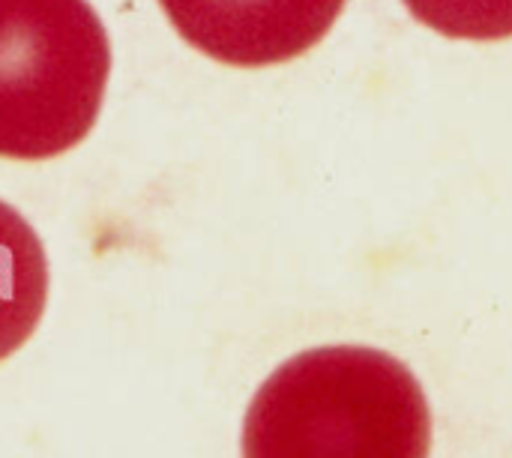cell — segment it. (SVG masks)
<instances>
[{"mask_svg": "<svg viewBox=\"0 0 512 458\" xmlns=\"http://www.w3.org/2000/svg\"><path fill=\"white\" fill-rule=\"evenodd\" d=\"M432 414L414 372L375 348H315L255 393L243 458H429Z\"/></svg>", "mask_w": 512, "mask_h": 458, "instance_id": "1", "label": "cell"}, {"mask_svg": "<svg viewBox=\"0 0 512 458\" xmlns=\"http://www.w3.org/2000/svg\"><path fill=\"white\" fill-rule=\"evenodd\" d=\"M111 42L87 0H0V156L51 159L87 138Z\"/></svg>", "mask_w": 512, "mask_h": 458, "instance_id": "2", "label": "cell"}, {"mask_svg": "<svg viewBox=\"0 0 512 458\" xmlns=\"http://www.w3.org/2000/svg\"><path fill=\"white\" fill-rule=\"evenodd\" d=\"M174 30L228 66L285 63L315 48L345 0H159Z\"/></svg>", "mask_w": 512, "mask_h": 458, "instance_id": "3", "label": "cell"}, {"mask_svg": "<svg viewBox=\"0 0 512 458\" xmlns=\"http://www.w3.org/2000/svg\"><path fill=\"white\" fill-rule=\"evenodd\" d=\"M48 300V261L30 222L0 201V360L39 327Z\"/></svg>", "mask_w": 512, "mask_h": 458, "instance_id": "4", "label": "cell"}, {"mask_svg": "<svg viewBox=\"0 0 512 458\" xmlns=\"http://www.w3.org/2000/svg\"><path fill=\"white\" fill-rule=\"evenodd\" d=\"M408 12L450 39H510L512 0H402Z\"/></svg>", "mask_w": 512, "mask_h": 458, "instance_id": "5", "label": "cell"}]
</instances>
